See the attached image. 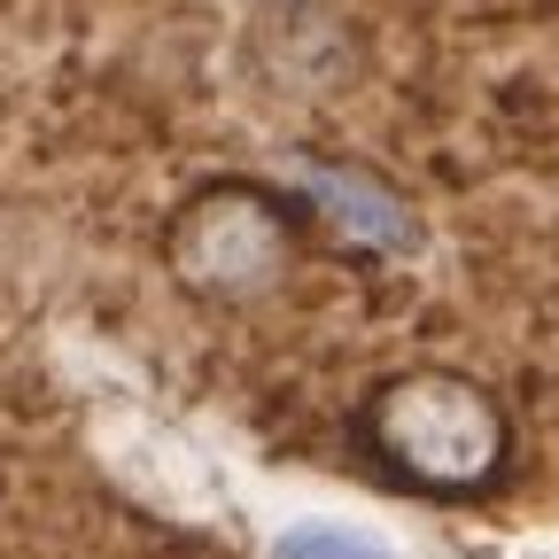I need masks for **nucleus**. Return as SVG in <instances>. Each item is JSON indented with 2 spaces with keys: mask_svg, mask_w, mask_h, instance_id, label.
Instances as JSON below:
<instances>
[{
  "mask_svg": "<svg viewBox=\"0 0 559 559\" xmlns=\"http://www.w3.org/2000/svg\"><path fill=\"white\" fill-rule=\"evenodd\" d=\"M311 249V218L288 187L264 179H202L171 202V218L156 234V257L171 272V288L218 311H249L280 296L296 280Z\"/></svg>",
  "mask_w": 559,
  "mask_h": 559,
  "instance_id": "2",
  "label": "nucleus"
},
{
  "mask_svg": "<svg viewBox=\"0 0 559 559\" xmlns=\"http://www.w3.org/2000/svg\"><path fill=\"white\" fill-rule=\"evenodd\" d=\"M358 443L419 498H489L513 466V412L459 366H404L358 404Z\"/></svg>",
  "mask_w": 559,
  "mask_h": 559,
  "instance_id": "1",
  "label": "nucleus"
},
{
  "mask_svg": "<svg viewBox=\"0 0 559 559\" xmlns=\"http://www.w3.org/2000/svg\"><path fill=\"white\" fill-rule=\"evenodd\" d=\"M304 218H311V241L334 249V257H358V264H396L419 249V210L412 194L373 171V164H349V156H319L304 164Z\"/></svg>",
  "mask_w": 559,
  "mask_h": 559,
  "instance_id": "3",
  "label": "nucleus"
},
{
  "mask_svg": "<svg viewBox=\"0 0 559 559\" xmlns=\"http://www.w3.org/2000/svg\"><path fill=\"white\" fill-rule=\"evenodd\" d=\"M272 559H396V544L349 528V521H304L272 544Z\"/></svg>",
  "mask_w": 559,
  "mask_h": 559,
  "instance_id": "4",
  "label": "nucleus"
}]
</instances>
